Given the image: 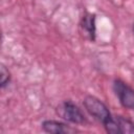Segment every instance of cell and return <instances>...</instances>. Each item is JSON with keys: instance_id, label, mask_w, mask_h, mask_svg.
I'll use <instances>...</instances> for the list:
<instances>
[{"instance_id": "6da1fadb", "label": "cell", "mask_w": 134, "mask_h": 134, "mask_svg": "<svg viewBox=\"0 0 134 134\" xmlns=\"http://www.w3.org/2000/svg\"><path fill=\"white\" fill-rule=\"evenodd\" d=\"M86 111L98 122L103 125L105 130L111 134H119L115 115H113L104 102L94 95H86L83 100Z\"/></svg>"}, {"instance_id": "7a4b0ae2", "label": "cell", "mask_w": 134, "mask_h": 134, "mask_svg": "<svg viewBox=\"0 0 134 134\" xmlns=\"http://www.w3.org/2000/svg\"><path fill=\"white\" fill-rule=\"evenodd\" d=\"M55 111L60 117L68 122L76 125H83L87 122L86 116L84 115L81 108L70 99H66L60 103L57 106Z\"/></svg>"}, {"instance_id": "3957f363", "label": "cell", "mask_w": 134, "mask_h": 134, "mask_svg": "<svg viewBox=\"0 0 134 134\" xmlns=\"http://www.w3.org/2000/svg\"><path fill=\"white\" fill-rule=\"evenodd\" d=\"M112 89L119 104L124 108L134 111V89L120 79H115L113 81Z\"/></svg>"}, {"instance_id": "277c9868", "label": "cell", "mask_w": 134, "mask_h": 134, "mask_svg": "<svg viewBox=\"0 0 134 134\" xmlns=\"http://www.w3.org/2000/svg\"><path fill=\"white\" fill-rule=\"evenodd\" d=\"M96 16L95 14L85 12L80 20V31L81 35L88 41L94 42L96 37Z\"/></svg>"}, {"instance_id": "5b68a950", "label": "cell", "mask_w": 134, "mask_h": 134, "mask_svg": "<svg viewBox=\"0 0 134 134\" xmlns=\"http://www.w3.org/2000/svg\"><path fill=\"white\" fill-rule=\"evenodd\" d=\"M41 127L44 132L50 134H72L79 132L75 128L69 126L66 122L54 120V119H46L43 120Z\"/></svg>"}, {"instance_id": "8992f818", "label": "cell", "mask_w": 134, "mask_h": 134, "mask_svg": "<svg viewBox=\"0 0 134 134\" xmlns=\"http://www.w3.org/2000/svg\"><path fill=\"white\" fill-rule=\"evenodd\" d=\"M119 134H134V122L121 115H115Z\"/></svg>"}, {"instance_id": "52a82bcc", "label": "cell", "mask_w": 134, "mask_h": 134, "mask_svg": "<svg viewBox=\"0 0 134 134\" xmlns=\"http://www.w3.org/2000/svg\"><path fill=\"white\" fill-rule=\"evenodd\" d=\"M10 72L9 70L3 65L1 64L0 67V87L2 89H4L9 83H10Z\"/></svg>"}, {"instance_id": "ba28073f", "label": "cell", "mask_w": 134, "mask_h": 134, "mask_svg": "<svg viewBox=\"0 0 134 134\" xmlns=\"http://www.w3.org/2000/svg\"><path fill=\"white\" fill-rule=\"evenodd\" d=\"M132 30H133V35H134V23H133V26H132Z\"/></svg>"}]
</instances>
